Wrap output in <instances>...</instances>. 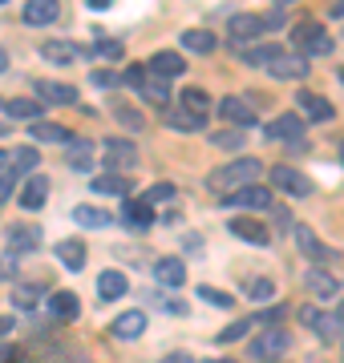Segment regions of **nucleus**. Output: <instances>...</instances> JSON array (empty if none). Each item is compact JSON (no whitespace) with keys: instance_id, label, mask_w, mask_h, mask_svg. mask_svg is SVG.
I'll list each match as a JSON object with an SVG mask.
<instances>
[{"instance_id":"nucleus-27","label":"nucleus","mask_w":344,"mask_h":363,"mask_svg":"<svg viewBox=\"0 0 344 363\" xmlns=\"http://www.w3.org/2000/svg\"><path fill=\"white\" fill-rule=\"evenodd\" d=\"M41 52H45V61H53V65H69V61L85 49H77L73 40H49V45H41Z\"/></svg>"},{"instance_id":"nucleus-47","label":"nucleus","mask_w":344,"mask_h":363,"mask_svg":"<svg viewBox=\"0 0 344 363\" xmlns=\"http://www.w3.org/2000/svg\"><path fill=\"white\" fill-rule=\"evenodd\" d=\"M118 117L130 125V130H142V113H138V109H122V105H118Z\"/></svg>"},{"instance_id":"nucleus-28","label":"nucleus","mask_w":344,"mask_h":363,"mask_svg":"<svg viewBox=\"0 0 344 363\" xmlns=\"http://www.w3.org/2000/svg\"><path fill=\"white\" fill-rule=\"evenodd\" d=\"M296 242H300V250H304L308 259H332V250L324 247V242H320L308 226H296Z\"/></svg>"},{"instance_id":"nucleus-36","label":"nucleus","mask_w":344,"mask_h":363,"mask_svg":"<svg viewBox=\"0 0 344 363\" xmlns=\"http://www.w3.org/2000/svg\"><path fill=\"white\" fill-rule=\"evenodd\" d=\"M199 298L203 303H211V307H223V311L235 307V298L227 295V291H215V286H199Z\"/></svg>"},{"instance_id":"nucleus-7","label":"nucleus","mask_w":344,"mask_h":363,"mask_svg":"<svg viewBox=\"0 0 344 363\" xmlns=\"http://www.w3.org/2000/svg\"><path fill=\"white\" fill-rule=\"evenodd\" d=\"M291 347V339L284 327H272V331H264V335L252 343V355L255 359H276V355H284V351Z\"/></svg>"},{"instance_id":"nucleus-53","label":"nucleus","mask_w":344,"mask_h":363,"mask_svg":"<svg viewBox=\"0 0 344 363\" xmlns=\"http://www.w3.org/2000/svg\"><path fill=\"white\" fill-rule=\"evenodd\" d=\"M13 331V319H0V335H9Z\"/></svg>"},{"instance_id":"nucleus-54","label":"nucleus","mask_w":344,"mask_h":363,"mask_svg":"<svg viewBox=\"0 0 344 363\" xmlns=\"http://www.w3.org/2000/svg\"><path fill=\"white\" fill-rule=\"evenodd\" d=\"M332 16H344V0H336V4H332Z\"/></svg>"},{"instance_id":"nucleus-44","label":"nucleus","mask_w":344,"mask_h":363,"mask_svg":"<svg viewBox=\"0 0 344 363\" xmlns=\"http://www.w3.org/2000/svg\"><path fill=\"white\" fill-rule=\"evenodd\" d=\"M37 303V286H16L13 291V307H21V311H28Z\"/></svg>"},{"instance_id":"nucleus-50","label":"nucleus","mask_w":344,"mask_h":363,"mask_svg":"<svg viewBox=\"0 0 344 363\" xmlns=\"http://www.w3.org/2000/svg\"><path fill=\"white\" fill-rule=\"evenodd\" d=\"M259 319H264V323H276V319H284V307H272V311H264Z\"/></svg>"},{"instance_id":"nucleus-37","label":"nucleus","mask_w":344,"mask_h":363,"mask_svg":"<svg viewBox=\"0 0 344 363\" xmlns=\"http://www.w3.org/2000/svg\"><path fill=\"white\" fill-rule=\"evenodd\" d=\"M183 109H190V113H203V117H207L211 101H207V93H203V89H186V93H183Z\"/></svg>"},{"instance_id":"nucleus-15","label":"nucleus","mask_w":344,"mask_h":363,"mask_svg":"<svg viewBox=\"0 0 344 363\" xmlns=\"http://www.w3.org/2000/svg\"><path fill=\"white\" fill-rule=\"evenodd\" d=\"M28 138H33V142H53V145L73 142V133H69L65 125H53V121H33V125H28Z\"/></svg>"},{"instance_id":"nucleus-22","label":"nucleus","mask_w":344,"mask_h":363,"mask_svg":"<svg viewBox=\"0 0 344 363\" xmlns=\"http://www.w3.org/2000/svg\"><path fill=\"white\" fill-rule=\"evenodd\" d=\"M73 222H77V226H90V230H106L109 222H114V214L102 210V206H77L73 210Z\"/></svg>"},{"instance_id":"nucleus-60","label":"nucleus","mask_w":344,"mask_h":363,"mask_svg":"<svg viewBox=\"0 0 344 363\" xmlns=\"http://www.w3.org/2000/svg\"><path fill=\"white\" fill-rule=\"evenodd\" d=\"M340 323H344V307H340Z\"/></svg>"},{"instance_id":"nucleus-2","label":"nucleus","mask_w":344,"mask_h":363,"mask_svg":"<svg viewBox=\"0 0 344 363\" xmlns=\"http://www.w3.org/2000/svg\"><path fill=\"white\" fill-rule=\"evenodd\" d=\"M291 45L300 52H316V57L332 52V37L324 33L320 21H300V25H291Z\"/></svg>"},{"instance_id":"nucleus-6","label":"nucleus","mask_w":344,"mask_h":363,"mask_svg":"<svg viewBox=\"0 0 344 363\" xmlns=\"http://www.w3.org/2000/svg\"><path fill=\"white\" fill-rule=\"evenodd\" d=\"M284 21L279 16H235L231 21V37L235 40H247V37H259V33H272V28H279Z\"/></svg>"},{"instance_id":"nucleus-9","label":"nucleus","mask_w":344,"mask_h":363,"mask_svg":"<svg viewBox=\"0 0 344 363\" xmlns=\"http://www.w3.org/2000/svg\"><path fill=\"white\" fill-rule=\"evenodd\" d=\"M227 206H252V210H267L272 206V190L267 186H243L227 198Z\"/></svg>"},{"instance_id":"nucleus-52","label":"nucleus","mask_w":344,"mask_h":363,"mask_svg":"<svg viewBox=\"0 0 344 363\" xmlns=\"http://www.w3.org/2000/svg\"><path fill=\"white\" fill-rule=\"evenodd\" d=\"M85 4H90V9H97V13H102V9H109V4H114V0H85Z\"/></svg>"},{"instance_id":"nucleus-1","label":"nucleus","mask_w":344,"mask_h":363,"mask_svg":"<svg viewBox=\"0 0 344 363\" xmlns=\"http://www.w3.org/2000/svg\"><path fill=\"white\" fill-rule=\"evenodd\" d=\"M264 174V166L255 162V157H235V162H227L211 174V186L215 190H243V186H252L255 178Z\"/></svg>"},{"instance_id":"nucleus-55","label":"nucleus","mask_w":344,"mask_h":363,"mask_svg":"<svg viewBox=\"0 0 344 363\" xmlns=\"http://www.w3.org/2000/svg\"><path fill=\"white\" fill-rule=\"evenodd\" d=\"M4 69H9V52L0 49V73H4Z\"/></svg>"},{"instance_id":"nucleus-3","label":"nucleus","mask_w":344,"mask_h":363,"mask_svg":"<svg viewBox=\"0 0 344 363\" xmlns=\"http://www.w3.org/2000/svg\"><path fill=\"white\" fill-rule=\"evenodd\" d=\"M267 73L272 77H284V81H304L308 77V57L304 52H284L279 49L272 61H267Z\"/></svg>"},{"instance_id":"nucleus-17","label":"nucleus","mask_w":344,"mask_h":363,"mask_svg":"<svg viewBox=\"0 0 344 363\" xmlns=\"http://www.w3.org/2000/svg\"><path fill=\"white\" fill-rule=\"evenodd\" d=\"M300 109H304L312 121H332V117H336V109H332L328 97H320V93H308V89H300Z\"/></svg>"},{"instance_id":"nucleus-58","label":"nucleus","mask_w":344,"mask_h":363,"mask_svg":"<svg viewBox=\"0 0 344 363\" xmlns=\"http://www.w3.org/2000/svg\"><path fill=\"white\" fill-rule=\"evenodd\" d=\"M0 174H4V154H0Z\"/></svg>"},{"instance_id":"nucleus-14","label":"nucleus","mask_w":344,"mask_h":363,"mask_svg":"<svg viewBox=\"0 0 344 363\" xmlns=\"http://www.w3.org/2000/svg\"><path fill=\"white\" fill-rule=\"evenodd\" d=\"M45 198H49V178H41V174L25 178V190H21V206H25V210H41V206H45Z\"/></svg>"},{"instance_id":"nucleus-41","label":"nucleus","mask_w":344,"mask_h":363,"mask_svg":"<svg viewBox=\"0 0 344 363\" xmlns=\"http://www.w3.org/2000/svg\"><path fill=\"white\" fill-rule=\"evenodd\" d=\"M142 93H146V97H150L154 105H166V101H171V89H166V85H162L158 77H154V81H146Z\"/></svg>"},{"instance_id":"nucleus-16","label":"nucleus","mask_w":344,"mask_h":363,"mask_svg":"<svg viewBox=\"0 0 344 363\" xmlns=\"http://www.w3.org/2000/svg\"><path fill=\"white\" fill-rule=\"evenodd\" d=\"M122 222L126 226H134V230H142V226H150L154 222V202H122Z\"/></svg>"},{"instance_id":"nucleus-8","label":"nucleus","mask_w":344,"mask_h":363,"mask_svg":"<svg viewBox=\"0 0 344 363\" xmlns=\"http://www.w3.org/2000/svg\"><path fill=\"white\" fill-rule=\"evenodd\" d=\"M272 182H276L284 194H296V198L312 194V182H308L300 169H291V166H272Z\"/></svg>"},{"instance_id":"nucleus-48","label":"nucleus","mask_w":344,"mask_h":363,"mask_svg":"<svg viewBox=\"0 0 344 363\" xmlns=\"http://www.w3.org/2000/svg\"><path fill=\"white\" fill-rule=\"evenodd\" d=\"M162 198H174V186H171V182H162V186H154V190L146 194V202H162Z\"/></svg>"},{"instance_id":"nucleus-25","label":"nucleus","mask_w":344,"mask_h":363,"mask_svg":"<svg viewBox=\"0 0 344 363\" xmlns=\"http://www.w3.org/2000/svg\"><path fill=\"white\" fill-rule=\"evenodd\" d=\"M41 101H53V105H73L77 101V89L73 85H53V81H37Z\"/></svg>"},{"instance_id":"nucleus-34","label":"nucleus","mask_w":344,"mask_h":363,"mask_svg":"<svg viewBox=\"0 0 344 363\" xmlns=\"http://www.w3.org/2000/svg\"><path fill=\"white\" fill-rule=\"evenodd\" d=\"M69 166L73 169H90L93 166V145L73 138V142H69Z\"/></svg>"},{"instance_id":"nucleus-49","label":"nucleus","mask_w":344,"mask_h":363,"mask_svg":"<svg viewBox=\"0 0 344 363\" xmlns=\"http://www.w3.org/2000/svg\"><path fill=\"white\" fill-rule=\"evenodd\" d=\"M13 174H0V202H4V198H9V194H13Z\"/></svg>"},{"instance_id":"nucleus-24","label":"nucleus","mask_w":344,"mask_h":363,"mask_svg":"<svg viewBox=\"0 0 344 363\" xmlns=\"http://www.w3.org/2000/svg\"><path fill=\"white\" fill-rule=\"evenodd\" d=\"M304 286H308V291H312L316 298H332V295H340V283H336V279H332L328 271H308Z\"/></svg>"},{"instance_id":"nucleus-57","label":"nucleus","mask_w":344,"mask_h":363,"mask_svg":"<svg viewBox=\"0 0 344 363\" xmlns=\"http://www.w3.org/2000/svg\"><path fill=\"white\" fill-rule=\"evenodd\" d=\"M207 363H235V359H207Z\"/></svg>"},{"instance_id":"nucleus-12","label":"nucleus","mask_w":344,"mask_h":363,"mask_svg":"<svg viewBox=\"0 0 344 363\" xmlns=\"http://www.w3.org/2000/svg\"><path fill=\"white\" fill-rule=\"evenodd\" d=\"M154 283L183 286L186 283V262L183 259H158V262H154Z\"/></svg>"},{"instance_id":"nucleus-11","label":"nucleus","mask_w":344,"mask_h":363,"mask_svg":"<svg viewBox=\"0 0 344 363\" xmlns=\"http://www.w3.org/2000/svg\"><path fill=\"white\" fill-rule=\"evenodd\" d=\"M138 162L130 142H122V138H106V166L109 169H130Z\"/></svg>"},{"instance_id":"nucleus-13","label":"nucleus","mask_w":344,"mask_h":363,"mask_svg":"<svg viewBox=\"0 0 344 363\" xmlns=\"http://www.w3.org/2000/svg\"><path fill=\"white\" fill-rule=\"evenodd\" d=\"M231 234L243 238V242H252V247H267V242H272V234H267L255 218H231Z\"/></svg>"},{"instance_id":"nucleus-62","label":"nucleus","mask_w":344,"mask_h":363,"mask_svg":"<svg viewBox=\"0 0 344 363\" xmlns=\"http://www.w3.org/2000/svg\"><path fill=\"white\" fill-rule=\"evenodd\" d=\"M340 162H344V150H340Z\"/></svg>"},{"instance_id":"nucleus-61","label":"nucleus","mask_w":344,"mask_h":363,"mask_svg":"<svg viewBox=\"0 0 344 363\" xmlns=\"http://www.w3.org/2000/svg\"><path fill=\"white\" fill-rule=\"evenodd\" d=\"M340 81H344V69H340Z\"/></svg>"},{"instance_id":"nucleus-26","label":"nucleus","mask_w":344,"mask_h":363,"mask_svg":"<svg viewBox=\"0 0 344 363\" xmlns=\"http://www.w3.org/2000/svg\"><path fill=\"white\" fill-rule=\"evenodd\" d=\"M219 113H223V117H231L235 125H255L252 105H247V101H239V97H223V101H219Z\"/></svg>"},{"instance_id":"nucleus-63","label":"nucleus","mask_w":344,"mask_h":363,"mask_svg":"<svg viewBox=\"0 0 344 363\" xmlns=\"http://www.w3.org/2000/svg\"><path fill=\"white\" fill-rule=\"evenodd\" d=\"M0 4H4V0H0Z\"/></svg>"},{"instance_id":"nucleus-42","label":"nucleus","mask_w":344,"mask_h":363,"mask_svg":"<svg viewBox=\"0 0 344 363\" xmlns=\"http://www.w3.org/2000/svg\"><path fill=\"white\" fill-rule=\"evenodd\" d=\"M211 145L215 150H243V133H211Z\"/></svg>"},{"instance_id":"nucleus-29","label":"nucleus","mask_w":344,"mask_h":363,"mask_svg":"<svg viewBox=\"0 0 344 363\" xmlns=\"http://www.w3.org/2000/svg\"><path fill=\"white\" fill-rule=\"evenodd\" d=\"M57 259L65 262L69 271H81L85 267V247H81L77 238H65V242H57Z\"/></svg>"},{"instance_id":"nucleus-20","label":"nucleus","mask_w":344,"mask_h":363,"mask_svg":"<svg viewBox=\"0 0 344 363\" xmlns=\"http://www.w3.org/2000/svg\"><path fill=\"white\" fill-rule=\"evenodd\" d=\"M150 73H154V77H178V73H186L183 52H154V61H150Z\"/></svg>"},{"instance_id":"nucleus-46","label":"nucleus","mask_w":344,"mask_h":363,"mask_svg":"<svg viewBox=\"0 0 344 363\" xmlns=\"http://www.w3.org/2000/svg\"><path fill=\"white\" fill-rule=\"evenodd\" d=\"M126 85L142 89V85H146V69H142V65H130V69H126Z\"/></svg>"},{"instance_id":"nucleus-19","label":"nucleus","mask_w":344,"mask_h":363,"mask_svg":"<svg viewBox=\"0 0 344 363\" xmlns=\"http://www.w3.org/2000/svg\"><path fill=\"white\" fill-rule=\"evenodd\" d=\"M109 331H114L118 339H138L146 331V311H122Z\"/></svg>"},{"instance_id":"nucleus-40","label":"nucleus","mask_w":344,"mask_h":363,"mask_svg":"<svg viewBox=\"0 0 344 363\" xmlns=\"http://www.w3.org/2000/svg\"><path fill=\"white\" fill-rule=\"evenodd\" d=\"M252 335V319H239V323H231L227 331H219V343H235V339Z\"/></svg>"},{"instance_id":"nucleus-4","label":"nucleus","mask_w":344,"mask_h":363,"mask_svg":"<svg viewBox=\"0 0 344 363\" xmlns=\"http://www.w3.org/2000/svg\"><path fill=\"white\" fill-rule=\"evenodd\" d=\"M300 323L312 327V331H320L324 339H340L344 335L340 315H324V311H316V307H300Z\"/></svg>"},{"instance_id":"nucleus-31","label":"nucleus","mask_w":344,"mask_h":363,"mask_svg":"<svg viewBox=\"0 0 344 363\" xmlns=\"http://www.w3.org/2000/svg\"><path fill=\"white\" fill-rule=\"evenodd\" d=\"M90 186L97 190V194H118V198H126V194H130V182H126V178H118V174H102V178H93Z\"/></svg>"},{"instance_id":"nucleus-32","label":"nucleus","mask_w":344,"mask_h":363,"mask_svg":"<svg viewBox=\"0 0 344 363\" xmlns=\"http://www.w3.org/2000/svg\"><path fill=\"white\" fill-rule=\"evenodd\" d=\"M166 125H171V130L199 133L203 125H207V117H203V113H190V109H183V113H171V117H166Z\"/></svg>"},{"instance_id":"nucleus-23","label":"nucleus","mask_w":344,"mask_h":363,"mask_svg":"<svg viewBox=\"0 0 344 363\" xmlns=\"http://www.w3.org/2000/svg\"><path fill=\"white\" fill-rule=\"evenodd\" d=\"M4 113L16 117V121H28V125H33V121L45 113V105H41V101H28V97H13V101H4Z\"/></svg>"},{"instance_id":"nucleus-39","label":"nucleus","mask_w":344,"mask_h":363,"mask_svg":"<svg viewBox=\"0 0 344 363\" xmlns=\"http://www.w3.org/2000/svg\"><path fill=\"white\" fill-rule=\"evenodd\" d=\"M37 162H41L37 150H16V154H13V169H16V174H25V169H37Z\"/></svg>"},{"instance_id":"nucleus-43","label":"nucleus","mask_w":344,"mask_h":363,"mask_svg":"<svg viewBox=\"0 0 344 363\" xmlns=\"http://www.w3.org/2000/svg\"><path fill=\"white\" fill-rule=\"evenodd\" d=\"M276 52H279V49H272V45H259V49H247V52H243V61H247V65H267Z\"/></svg>"},{"instance_id":"nucleus-51","label":"nucleus","mask_w":344,"mask_h":363,"mask_svg":"<svg viewBox=\"0 0 344 363\" xmlns=\"http://www.w3.org/2000/svg\"><path fill=\"white\" fill-rule=\"evenodd\" d=\"M162 363H195V359H190L186 351H174V355H166V359H162Z\"/></svg>"},{"instance_id":"nucleus-18","label":"nucleus","mask_w":344,"mask_h":363,"mask_svg":"<svg viewBox=\"0 0 344 363\" xmlns=\"http://www.w3.org/2000/svg\"><path fill=\"white\" fill-rule=\"evenodd\" d=\"M81 311V303L73 291H57V295H49V315L53 319H61V323H69V319H77Z\"/></svg>"},{"instance_id":"nucleus-45","label":"nucleus","mask_w":344,"mask_h":363,"mask_svg":"<svg viewBox=\"0 0 344 363\" xmlns=\"http://www.w3.org/2000/svg\"><path fill=\"white\" fill-rule=\"evenodd\" d=\"M90 81L97 85V89H114V85H122V77H118V73H109V69H93Z\"/></svg>"},{"instance_id":"nucleus-10","label":"nucleus","mask_w":344,"mask_h":363,"mask_svg":"<svg viewBox=\"0 0 344 363\" xmlns=\"http://www.w3.org/2000/svg\"><path fill=\"white\" fill-rule=\"evenodd\" d=\"M61 13V0H28L25 4V25H53Z\"/></svg>"},{"instance_id":"nucleus-30","label":"nucleus","mask_w":344,"mask_h":363,"mask_svg":"<svg viewBox=\"0 0 344 363\" xmlns=\"http://www.w3.org/2000/svg\"><path fill=\"white\" fill-rule=\"evenodd\" d=\"M183 49L186 52H215V33H207V28H186Z\"/></svg>"},{"instance_id":"nucleus-33","label":"nucleus","mask_w":344,"mask_h":363,"mask_svg":"<svg viewBox=\"0 0 344 363\" xmlns=\"http://www.w3.org/2000/svg\"><path fill=\"white\" fill-rule=\"evenodd\" d=\"M33 242H37V230H25V226L9 230V250H13V255H28V250H37Z\"/></svg>"},{"instance_id":"nucleus-5","label":"nucleus","mask_w":344,"mask_h":363,"mask_svg":"<svg viewBox=\"0 0 344 363\" xmlns=\"http://www.w3.org/2000/svg\"><path fill=\"white\" fill-rule=\"evenodd\" d=\"M267 138H272V142H291L296 150H304V121L284 113V117H276V121L267 125Z\"/></svg>"},{"instance_id":"nucleus-56","label":"nucleus","mask_w":344,"mask_h":363,"mask_svg":"<svg viewBox=\"0 0 344 363\" xmlns=\"http://www.w3.org/2000/svg\"><path fill=\"white\" fill-rule=\"evenodd\" d=\"M276 4H279V9H284V4H296V0H276Z\"/></svg>"},{"instance_id":"nucleus-59","label":"nucleus","mask_w":344,"mask_h":363,"mask_svg":"<svg viewBox=\"0 0 344 363\" xmlns=\"http://www.w3.org/2000/svg\"><path fill=\"white\" fill-rule=\"evenodd\" d=\"M4 133H9V130H4V125H0V138H4Z\"/></svg>"},{"instance_id":"nucleus-38","label":"nucleus","mask_w":344,"mask_h":363,"mask_svg":"<svg viewBox=\"0 0 344 363\" xmlns=\"http://www.w3.org/2000/svg\"><path fill=\"white\" fill-rule=\"evenodd\" d=\"M122 40H109V37H102L97 45H93V57H106V61H122Z\"/></svg>"},{"instance_id":"nucleus-21","label":"nucleus","mask_w":344,"mask_h":363,"mask_svg":"<svg viewBox=\"0 0 344 363\" xmlns=\"http://www.w3.org/2000/svg\"><path fill=\"white\" fill-rule=\"evenodd\" d=\"M126 291H130V279H126L122 271H102L97 274V295L102 298H122Z\"/></svg>"},{"instance_id":"nucleus-35","label":"nucleus","mask_w":344,"mask_h":363,"mask_svg":"<svg viewBox=\"0 0 344 363\" xmlns=\"http://www.w3.org/2000/svg\"><path fill=\"white\" fill-rule=\"evenodd\" d=\"M243 295L247 298H272L276 295V283H272V279H247V283H243Z\"/></svg>"}]
</instances>
